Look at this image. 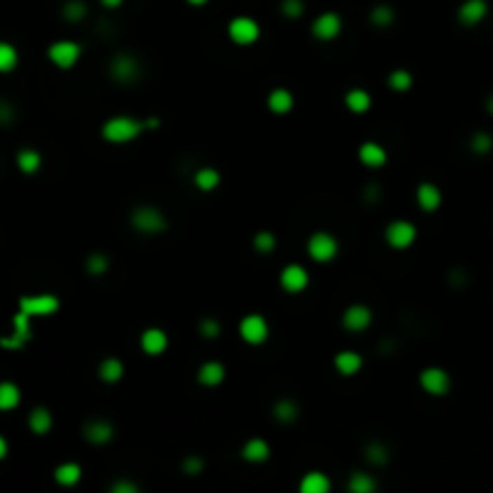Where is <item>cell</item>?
Instances as JSON below:
<instances>
[{
  "mask_svg": "<svg viewBox=\"0 0 493 493\" xmlns=\"http://www.w3.org/2000/svg\"><path fill=\"white\" fill-rule=\"evenodd\" d=\"M222 183V176L217 169H212V166H205V169H200L195 173V186H198L203 193H210V190H215L217 186Z\"/></svg>",
  "mask_w": 493,
  "mask_h": 493,
  "instance_id": "cell-33",
  "label": "cell"
},
{
  "mask_svg": "<svg viewBox=\"0 0 493 493\" xmlns=\"http://www.w3.org/2000/svg\"><path fill=\"white\" fill-rule=\"evenodd\" d=\"M82 435H85V440L92 443V445H106V443L114 440L116 428H114V424L106 421V419H89L85 424V428H82Z\"/></svg>",
  "mask_w": 493,
  "mask_h": 493,
  "instance_id": "cell-15",
  "label": "cell"
},
{
  "mask_svg": "<svg viewBox=\"0 0 493 493\" xmlns=\"http://www.w3.org/2000/svg\"><path fill=\"white\" fill-rule=\"evenodd\" d=\"M8 452H10V445H8V440H5V435H0V459H5V457H8Z\"/></svg>",
  "mask_w": 493,
  "mask_h": 493,
  "instance_id": "cell-48",
  "label": "cell"
},
{
  "mask_svg": "<svg viewBox=\"0 0 493 493\" xmlns=\"http://www.w3.org/2000/svg\"><path fill=\"white\" fill-rule=\"evenodd\" d=\"M144 128H147V130H156V128H159V119H147L144 121Z\"/></svg>",
  "mask_w": 493,
  "mask_h": 493,
  "instance_id": "cell-50",
  "label": "cell"
},
{
  "mask_svg": "<svg viewBox=\"0 0 493 493\" xmlns=\"http://www.w3.org/2000/svg\"><path fill=\"white\" fill-rule=\"evenodd\" d=\"M253 248L257 250V253L267 255V253H272V250L277 248V238H274L272 231H257L255 238H253Z\"/></svg>",
  "mask_w": 493,
  "mask_h": 493,
  "instance_id": "cell-39",
  "label": "cell"
},
{
  "mask_svg": "<svg viewBox=\"0 0 493 493\" xmlns=\"http://www.w3.org/2000/svg\"><path fill=\"white\" fill-rule=\"evenodd\" d=\"M308 282H311V274L299 262H291V265H287L279 272V284H282V289L287 294H301L308 287Z\"/></svg>",
  "mask_w": 493,
  "mask_h": 493,
  "instance_id": "cell-12",
  "label": "cell"
},
{
  "mask_svg": "<svg viewBox=\"0 0 493 493\" xmlns=\"http://www.w3.org/2000/svg\"><path fill=\"white\" fill-rule=\"evenodd\" d=\"M373 323V311L363 304H354L344 311L342 316V325H344L349 332H363L366 327H371Z\"/></svg>",
  "mask_w": 493,
  "mask_h": 493,
  "instance_id": "cell-14",
  "label": "cell"
},
{
  "mask_svg": "<svg viewBox=\"0 0 493 493\" xmlns=\"http://www.w3.org/2000/svg\"><path fill=\"white\" fill-rule=\"evenodd\" d=\"M366 459L373 464V467H383V464L390 462V450L388 445H383L380 440H373L366 445Z\"/></svg>",
  "mask_w": 493,
  "mask_h": 493,
  "instance_id": "cell-35",
  "label": "cell"
},
{
  "mask_svg": "<svg viewBox=\"0 0 493 493\" xmlns=\"http://www.w3.org/2000/svg\"><path fill=\"white\" fill-rule=\"evenodd\" d=\"M238 335L245 344L260 346V344H265L267 337H270V325H267V320L260 316V313H248V316L238 323Z\"/></svg>",
  "mask_w": 493,
  "mask_h": 493,
  "instance_id": "cell-3",
  "label": "cell"
},
{
  "mask_svg": "<svg viewBox=\"0 0 493 493\" xmlns=\"http://www.w3.org/2000/svg\"><path fill=\"white\" fill-rule=\"evenodd\" d=\"M375 198H378V188H375V183H371L366 190V200H375Z\"/></svg>",
  "mask_w": 493,
  "mask_h": 493,
  "instance_id": "cell-49",
  "label": "cell"
},
{
  "mask_svg": "<svg viewBox=\"0 0 493 493\" xmlns=\"http://www.w3.org/2000/svg\"><path fill=\"white\" fill-rule=\"evenodd\" d=\"M130 224L133 229L140 234H161L169 229V222H166L164 212L154 205H140L133 210L130 215Z\"/></svg>",
  "mask_w": 493,
  "mask_h": 493,
  "instance_id": "cell-2",
  "label": "cell"
},
{
  "mask_svg": "<svg viewBox=\"0 0 493 493\" xmlns=\"http://www.w3.org/2000/svg\"><path fill=\"white\" fill-rule=\"evenodd\" d=\"M53 479L58 481L60 486H65V489H68V486H75V484H80V479H82V467L77 462H63L55 467Z\"/></svg>",
  "mask_w": 493,
  "mask_h": 493,
  "instance_id": "cell-27",
  "label": "cell"
},
{
  "mask_svg": "<svg viewBox=\"0 0 493 493\" xmlns=\"http://www.w3.org/2000/svg\"><path fill=\"white\" fill-rule=\"evenodd\" d=\"M363 366V356L354 349H344L335 356V368L342 375H356Z\"/></svg>",
  "mask_w": 493,
  "mask_h": 493,
  "instance_id": "cell-24",
  "label": "cell"
},
{
  "mask_svg": "<svg viewBox=\"0 0 493 493\" xmlns=\"http://www.w3.org/2000/svg\"><path fill=\"white\" fill-rule=\"evenodd\" d=\"M109 267H111L109 255H104V253H92V255L87 257V272L94 274V277L104 274L106 270H109Z\"/></svg>",
  "mask_w": 493,
  "mask_h": 493,
  "instance_id": "cell-42",
  "label": "cell"
},
{
  "mask_svg": "<svg viewBox=\"0 0 493 493\" xmlns=\"http://www.w3.org/2000/svg\"><path fill=\"white\" fill-rule=\"evenodd\" d=\"M15 119H18V111H15V106L10 104V102H5V99H0V126L8 128Z\"/></svg>",
  "mask_w": 493,
  "mask_h": 493,
  "instance_id": "cell-45",
  "label": "cell"
},
{
  "mask_svg": "<svg viewBox=\"0 0 493 493\" xmlns=\"http://www.w3.org/2000/svg\"><path fill=\"white\" fill-rule=\"evenodd\" d=\"M270 455H272L270 443L262 440V438H250L248 443H243V447H241V457H243L245 462H250V464L267 462Z\"/></svg>",
  "mask_w": 493,
  "mask_h": 493,
  "instance_id": "cell-18",
  "label": "cell"
},
{
  "mask_svg": "<svg viewBox=\"0 0 493 493\" xmlns=\"http://www.w3.org/2000/svg\"><path fill=\"white\" fill-rule=\"evenodd\" d=\"M469 147H472L474 154H489L493 149V137L489 135V133L479 130V133H474L472 140H469Z\"/></svg>",
  "mask_w": 493,
  "mask_h": 493,
  "instance_id": "cell-40",
  "label": "cell"
},
{
  "mask_svg": "<svg viewBox=\"0 0 493 493\" xmlns=\"http://www.w3.org/2000/svg\"><path fill=\"white\" fill-rule=\"evenodd\" d=\"M142 130H147V128H144V121H137V119H133V116H114V119H109L104 123L102 135L106 142H111V144H126L140 137Z\"/></svg>",
  "mask_w": 493,
  "mask_h": 493,
  "instance_id": "cell-1",
  "label": "cell"
},
{
  "mask_svg": "<svg viewBox=\"0 0 493 493\" xmlns=\"http://www.w3.org/2000/svg\"><path fill=\"white\" fill-rule=\"evenodd\" d=\"M13 335H8V337H0V346L3 349H22V346H27L32 342V335H34V330H32V316H27L25 311H18V316L13 318Z\"/></svg>",
  "mask_w": 493,
  "mask_h": 493,
  "instance_id": "cell-4",
  "label": "cell"
},
{
  "mask_svg": "<svg viewBox=\"0 0 493 493\" xmlns=\"http://www.w3.org/2000/svg\"><path fill=\"white\" fill-rule=\"evenodd\" d=\"M267 109H270L274 116H287L289 111L294 109V94L284 87L272 89L270 97H267Z\"/></svg>",
  "mask_w": 493,
  "mask_h": 493,
  "instance_id": "cell-23",
  "label": "cell"
},
{
  "mask_svg": "<svg viewBox=\"0 0 493 493\" xmlns=\"http://www.w3.org/2000/svg\"><path fill=\"white\" fill-rule=\"evenodd\" d=\"M99 3H102L106 10H116V8H121L123 5V0H99Z\"/></svg>",
  "mask_w": 493,
  "mask_h": 493,
  "instance_id": "cell-47",
  "label": "cell"
},
{
  "mask_svg": "<svg viewBox=\"0 0 493 493\" xmlns=\"http://www.w3.org/2000/svg\"><path fill=\"white\" fill-rule=\"evenodd\" d=\"M58 308H60V299L55 294H32L20 299V311H25L32 318L53 316Z\"/></svg>",
  "mask_w": 493,
  "mask_h": 493,
  "instance_id": "cell-6",
  "label": "cell"
},
{
  "mask_svg": "<svg viewBox=\"0 0 493 493\" xmlns=\"http://www.w3.org/2000/svg\"><path fill=\"white\" fill-rule=\"evenodd\" d=\"M344 104H346V109H349L351 114H366V111L371 109V104H373V97L366 92V89L354 87V89L346 92Z\"/></svg>",
  "mask_w": 493,
  "mask_h": 493,
  "instance_id": "cell-28",
  "label": "cell"
},
{
  "mask_svg": "<svg viewBox=\"0 0 493 493\" xmlns=\"http://www.w3.org/2000/svg\"><path fill=\"white\" fill-rule=\"evenodd\" d=\"M137 491H140V486L135 481H128V479H121L111 484V493H137Z\"/></svg>",
  "mask_w": 493,
  "mask_h": 493,
  "instance_id": "cell-46",
  "label": "cell"
},
{
  "mask_svg": "<svg viewBox=\"0 0 493 493\" xmlns=\"http://www.w3.org/2000/svg\"><path fill=\"white\" fill-rule=\"evenodd\" d=\"M140 346L147 356H159L166 351L169 346V335L161 327H147L142 335H140Z\"/></svg>",
  "mask_w": 493,
  "mask_h": 493,
  "instance_id": "cell-16",
  "label": "cell"
},
{
  "mask_svg": "<svg viewBox=\"0 0 493 493\" xmlns=\"http://www.w3.org/2000/svg\"><path fill=\"white\" fill-rule=\"evenodd\" d=\"M229 36L238 46H250V43H255L260 39V25L253 18L241 15V18H234L229 22Z\"/></svg>",
  "mask_w": 493,
  "mask_h": 493,
  "instance_id": "cell-8",
  "label": "cell"
},
{
  "mask_svg": "<svg viewBox=\"0 0 493 493\" xmlns=\"http://www.w3.org/2000/svg\"><path fill=\"white\" fill-rule=\"evenodd\" d=\"M279 10H282L284 18L299 20V18H304V13H306V3L304 0H282V3H279Z\"/></svg>",
  "mask_w": 493,
  "mask_h": 493,
  "instance_id": "cell-41",
  "label": "cell"
},
{
  "mask_svg": "<svg viewBox=\"0 0 493 493\" xmlns=\"http://www.w3.org/2000/svg\"><path fill=\"white\" fill-rule=\"evenodd\" d=\"M368 18H371V25H375V27H390L392 22H395V8L388 3H378L371 10Z\"/></svg>",
  "mask_w": 493,
  "mask_h": 493,
  "instance_id": "cell-38",
  "label": "cell"
},
{
  "mask_svg": "<svg viewBox=\"0 0 493 493\" xmlns=\"http://www.w3.org/2000/svg\"><path fill=\"white\" fill-rule=\"evenodd\" d=\"M486 111H489V114L493 116V94H491L489 99H486Z\"/></svg>",
  "mask_w": 493,
  "mask_h": 493,
  "instance_id": "cell-52",
  "label": "cell"
},
{
  "mask_svg": "<svg viewBox=\"0 0 493 493\" xmlns=\"http://www.w3.org/2000/svg\"><path fill=\"white\" fill-rule=\"evenodd\" d=\"M140 60L133 53H119L111 60V77H114L119 85H130L140 77Z\"/></svg>",
  "mask_w": 493,
  "mask_h": 493,
  "instance_id": "cell-10",
  "label": "cell"
},
{
  "mask_svg": "<svg viewBox=\"0 0 493 493\" xmlns=\"http://www.w3.org/2000/svg\"><path fill=\"white\" fill-rule=\"evenodd\" d=\"M358 159H361V164L368 166V169H380V166H385V161H388V152H385V147L378 142H363L361 147H358Z\"/></svg>",
  "mask_w": 493,
  "mask_h": 493,
  "instance_id": "cell-19",
  "label": "cell"
},
{
  "mask_svg": "<svg viewBox=\"0 0 493 493\" xmlns=\"http://www.w3.org/2000/svg\"><path fill=\"white\" fill-rule=\"evenodd\" d=\"M330 489H332L330 476L325 472H318V469L304 474V479L299 481V491L301 493H330Z\"/></svg>",
  "mask_w": 493,
  "mask_h": 493,
  "instance_id": "cell-22",
  "label": "cell"
},
{
  "mask_svg": "<svg viewBox=\"0 0 493 493\" xmlns=\"http://www.w3.org/2000/svg\"><path fill=\"white\" fill-rule=\"evenodd\" d=\"M224 378H227V368L220 361H207L198 368V383L205 388H217L224 383Z\"/></svg>",
  "mask_w": 493,
  "mask_h": 493,
  "instance_id": "cell-20",
  "label": "cell"
},
{
  "mask_svg": "<svg viewBox=\"0 0 493 493\" xmlns=\"http://www.w3.org/2000/svg\"><path fill=\"white\" fill-rule=\"evenodd\" d=\"M311 32H313V36L318 39V41H332V39H337L339 36V32H342V18H339V13H323V15H318L316 20H313V25H311Z\"/></svg>",
  "mask_w": 493,
  "mask_h": 493,
  "instance_id": "cell-13",
  "label": "cell"
},
{
  "mask_svg": "<svg viewBox=\"0 0 493 493\" xmlns=\"http://www.w3.org/2000/svg\"><path fill=\"white\" fill-rule=\"evenodd\" d=\"M385 241L390 243V248L395 250H405L417 241V227L407 220H395L388 224L385 229Z\"/></svg>",
  "mask_w": 493,
  "mask_h": 493,
  "instance_id": "cell-9",
  "label": "cell"
},
{
  "mask_svg": "<svg viewBox=\"0 0 493 493\" xmlns=\"http://www.w3.org/2000/svg\"><path fill=\"white\" fill-rule=\"evenodd\" d=\"M339 243L332 234L327 231H316L311 238H308V255L316 262H330L337 257Z\"/></svg>",
  "mask_w": 493,
  "mask_h": 493,
  "instance_id": "cell-7",
  "label": "cell"
},
{
  "mask_svg": "<svg viewBox=\"0 0 493 493\" xmlns=\"http://www.w3.org/2000/svg\"><path fill=\"white\" fill-rule=\"evenodd\" d=\"M183 472H186L188 476L203 474L205 472V459L200 455H188L186 459H183Z\"/></svg>",
  "mask_w": 493,
  "mask_h": 493,
  "instance_id": "cell-44",
  "label": "cell"
},
{
  "mask_svg": "<svg viewBox=\"0 0 493 493\" xmlns=\"http://www.w3.org/2000/svg\"><path fill=\"white\" fill-rule=\"evenodd\" d=\"M188 5H195V8H203L205 3H210V0H186Z\"/></svg>",
  "mask_w": 493,
  "mask_h": 493,
  "instance_id": "cell-51",
  "label": "cell"
},
{
  "mask_svg": "<svg viewBox=\"0 0 493 493\" xmlns=\"http://www.w3.org/2000/svg\"><path fill=\"white\" fill-rule=\"evenodd\" d=\"M27 424H29V431L36 435H46L48 431L53 428V414L48 412L46 407H34L27 417Z\"/></svg>",
  "mask_w": 493,
  "mask_h": 493,
  "instance_id": "cell-25",
  "label": "cell"
},
{
  "mask_svg": "<svg viewBox=\"0 0 493 493\" xmlns=\"http://www.w3.org/2000/svg\"><path fill=\"white\" fill-rule=\"evenodd\" d=\"M123 375H126V366H123V361L119 356H109L99 363V378H102L104 383H109V385L119 383Z\"/></svg>",
  "mask_w": 493,
  "mask_h": 493,
  "instance_id": "cell-26",
  "label": "cell"
},
{
  "mask_svg": "<svg viewBox=\"0 0 493 493\" xmlns=\"http://www.w3.org/2000/svg\"><path fill=\"white\" fill-rule=\"evenodd\" d=\"M489 15V3L486 0H464L457 10V20L462 22L464 27H474L479 22L486 20Z\"/></svg>",
  "mask_w": 493,
  "mask_h": 493,
  "instance_id": "cell-17",
  "label": "cell"
},
{
  "mask_svg": "<svg viewBox=\"0 0 493 493\" xmlns=\"http://www.w3.org/2000/svg\"><path fill=\"white\" fill-rule=\"evenodd\" d=\"M419 383L421 388L433 397H443L450 392V375H447L445 368H438V366H428L419 373Z\"/></svg>",
  "mask_w": 493,
  "mask_h": 493,
  "instance_id": "cell-11",
  "label": "cell"
},
{
  "mask_svg": "<svg viewBox=\"0 0 493 493\" xmlns=\"http://www.w3.org/2000/svg\"><path fill=\"white\" fill-rule=\"evenodd\" d=\"M18 169L22 173H27V176H32V173H36L41 169V154L36 152V149L32 147H25L18 152Z\"/></svg>",
  "mask_w": 493,
  "mask_h": 493,
  "instance_id": "cell-31",
  "label": "cell"
},
{
  "mask_svg": "<svg viewBox=\"0 0 493 493\" xmlns=\"http://www.w3.org/2000/svg\"><path fill=\"white\" fill-rule=\"evenodd\" d=\"M299 405H296L294 400H289V397H284V400H279L277 405L272 409V417L277 424H294L296 419H299Z\"/></svg>",
  "mask_w": 493,
  "mask_h": 493,
  "instance_id": "cell-30",
  "label": "cell"
},
{
  "mask_svg": "<svg viewBox=\"0 0 493 493\" xmlns=\"http://www.w3.org/2000/svg\"><path fill=\"white\" fill-rule=\"evenodd\" d=\"M388 85H390L392 92H409L412 85H414V77H412V72L409 70L397 68L388 75Z\"/></svg>",
  "mask_w": 493,
  "mask_h": 493,
  "instance_id": "cell-36",
  "label": "cell"
},
{
  "mask_svg": "<svg viewBox=\"0 0 493 493\" xmlns=\"http://www.w3.org/2000/svg\"><path fill=\"white\" fill-rule=\"evenodd\" d=\"M22 402V390L10 380H3L0 383V412H13L18 409Z\"/></svg>",
  "mask_w": 493,
  "mask_h": 493,
  "instance_id": "cell-29",
  "label": "cell"
},
{
  "mask_svg": "<svg viewBox=\"0 0 493 493\" xmlns=\"http://www.w3.org/2000/svg\"><path fill=\"white\" fill-rule=\"evenodd\" d=\"M375 489H378V481H375L373 474L354 472L349 476V491L351 493H373Z\"/></svg>",
  "mask_w": 493,
  "mask_h": 493,
  "instance_id": "cell-32",
  "label": "cell"
},
{
  "mask_svg": "<svg viewBox=\"0 0 493 493\" xmlns=\"http://www.w3.org/2000/svg\"><path fill=\"white\" fill-rule=\"evenodd\" d=\"M80 55H82V46L77 41H70V39H60V41H53L48 46V58L60 70H70L72 65H77Z\"/></svg>",
  "mask_w": 493,
  "mask_h": 493,
  "instance_id": "cell-5",
  "label": "cell"
},
{
  "mask_svg": "<svg viewBox=\"0 0 493 493\" xmlns=\"http://www.w3.org/2000/svg\"><path fill=\"white\" fill-rule=\"evenodd\" d=\"M198 332L203 335L205 339H217L222 335V323L217 318H203L198 323Z\"/></svg>",
  "mask_w": 493,
  "mask_h": 493,
  "instance_id": "cell-43",
  "label": "cell"
},
{
  "mask_svg": "<svg viewBox=\"0 0 493 493\" xmlns=\"http://www.w3.org/2000/svg\"><path fill=\"white\" fill-rule=\"evenodd\" d=\"M417 203L424 212H435L443 203L440 188L435 186V183H428V181L421 183V186L417 188Z\"/></svg>",
  "mask_w": 493,
  "mask_h": 493,
  "instance_id": "cell-21",
  "label": "cell"
},
{
  "mask_svg": "<svg viewBox=\"0 0 493 493\" xmlns=\"http://www.w3.org/2000/svg\"><path fill=\"white\" fill-rule=\"evenodd\" d=\"M89 15V5L85 0H68V3L63 5V20L65 22H72V25H77V22H82Z\"/></svg>",
  "mask_w": 493,
  "mask_h": 493,
  "instance_id": "cell-34",
  "label": "cell"
},
{
  "mask_svg": "<svg viewBox=\"0 0 493 493\" xmlns=\"http://www.w3.org/2000/svg\"><path fill=\"white\" fill-rule=\"evenodd\" d=\"M18 48L10 41H0V72H13L18 68Z\"/></svg>",
  "mask_w": 493,
  "mask_h": 493,
  "instance_id": "cell-37",
  "label": "cell"
}]
</instances>
